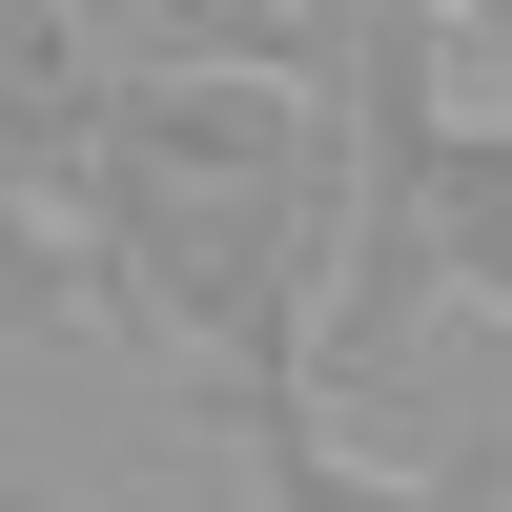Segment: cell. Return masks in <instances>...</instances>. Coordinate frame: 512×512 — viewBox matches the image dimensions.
<instances>
[{
    "label": "cell",
    "mask_w": 512,
    "mask_h": 512,
    "mask_svg": "<svg viewBox=\"0 0 512 512\" xmlns=\"http://www.w3.org/2000/svg\"><path fill=\"white\" fill-rule=\"evenodd\" d=\"M328 62H123L103 82V144L62 185L82 246V328L164 369H246L287 349L308 369V287H328Z\"/></svg>",
    "instance_id": "obj_1"
},
{
    "label": "cell",
    "mask_w": 512,
    "mask_h": 512,
    "mask_svg": "<svg viewBox=\"0 0 512 512\" xmlns=\"http://www.w3.org/2000/svg\"><path fill=\"white\" fill-rule=\"evenodd\" d=\"M205 410H226V451H246V512H512L492 492V451H431V472H390V451H349L328 431V390L287 349H246V369H185Z\"/></svg>",
    "instance_id": "obj_2"
},
{
    "label": "cell",
    "mask_w": 512,
    "mask_h": 512,
    "mask_svg": "<svg viewBox=\"0 0 512 512\" xmlns=\"http://www.w3.org/2000/svg\"><path fill=\"white\" fill-rule=\"evenodd\" d=\"M103 41H82V0H0V226H62L82 144H103Z\"/></svg>",
    "instance_id": "obj_3"
},
{
    "label": "cell",
    "mask_w": 512,
    "mask_h": 512,
    "mask_svg": "<svg viewBox=\"0 0 512 512\" xmlns=\"http://www.w3.org/2000/svg\"><path fill=\"white\" fill-rule=\"evenodd\" d=\"M410 226H431V308H492V328H512V103H451V123H431Z\"/></svg>",
    "instance_id": "obj_4"
},
{
    "label": "cell",
    "mask_w": 512,
    "mask_h": 512,
    "mask_svg": "<svg viewBox=\"0 0 512 512\" xmlns=\"http://www.w3.org/2000/svg\"><path fill=\"white\" fill-rule=\"evenodd\" d=\"M103 62H328L308 0H82Z\"/></svg>",
    "instance_id": "obj_5"
},
{
    "label": "cell",
    "mask_w": 512,
    "mask_h": 512,
    "mask_svg": "<svg viewBox=\"0 0 512 512\" xmlns=\"http://www.w3.org/2000/svg\"><path fill=\"white\" fill-rule=\"evenodd\" d=\"M41 328H82V246L62 226H0V349H41Z\"/></svg>",
    "instance_id": "obj_6"
},
{
    "label": "cell",
    "mask_w": 512,
    "mask_h": 512,
    "mask_svg": "<svg viewBox=\"0 0 512 512\" xmlns=\"http://www.w3.org/2000/svg\"><path fill=\"white\" fill-rule=\"evenodd\" d=\"M431 41H451V62H492V82H512V0H431Z\"/></svg>",
    "instance_id": "obj_7"
},
{
    "label": "cell",
    "mask_w": 512,
    "mask_h": 512,
    "mask_svg": "<svg viewBox=\"0 0 512 512\" xmlns=\"http://www.w3.org/2000/svg\"><path fill=\"white\" fill-rule=\"evenodd\" d=\"M0 512H103V492H0Z\"/></svg>",
    "instance_id": "obj_8"
}]
</instances>
